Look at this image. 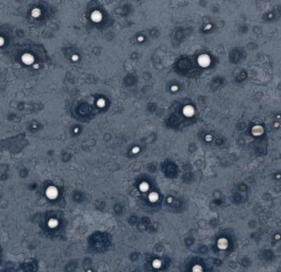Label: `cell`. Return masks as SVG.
<instances>
[{
  "instance_id": "obj_1",
  "label": "cell",
  "mask_w": 281,
  "mask_h": 272,
  "mask_svg": "<svg viewBox=\"0 0 281 272\" xmlns=\"http://www.w3.org/2000/svg\"><path fill=\"white\" fill-rule=\"evenodd\" d=\"M209 63H210V60L207 56H202L199 58V64H200L201 66H207Z\"/></svg>"
},
{
  "instance_id": "obj_2",
  "label": "cell",
  "mask_w": 281,
  "mask_h": 272,
  "mask_svg": "<svg viewBox=\"0 0 281 272\" xmlns=\"http://www.w3.org/2000/svg\"><path fill=\"white\" fill-rule=\"evenodd\" d=\"M184 114L187 115V116H191V115L194 114V108H191V106H187V108H184Z\"/></svg>"
},
{
  "instance_id": "obj_4",
  "label": "cell",
  "mask_w": 281,
  "mask_h": 272,
  "mask_svg": "<svg viewBox=\"0 0 281 272\" xmlns=\"http://www.w3.org/2000/svg\"><path fill=\"white\" fill-rule=\"evenodd\" d=\"M141 190H147V184H142L141 185Z\"/></svg>"
},
{
  "instance_id": "obj_6",
  "label": "cell",
  "mask_w": 281,
  "mask_h": 272,
  "mask_svg": "<svg viewBox=\"0 0 281 272\" xmlns=\"http://www.w3.org/2000/svg\"><path fill=\"white\" fill-rule=\"evenodd\" d=\"M99 104H100V105H103L104 103H103V101H102V100H100V101H98V105H99Z\"/></svg>"
},
{
  "instance_id": "obj_3",
  "label": "cell",
  "mask_w": 281,
  "mask_h": 272,
  "mask_svg": "<svg viewBox=\"0 0 281 272\" xmlns=\"http://www.w3.org/2000/svg\"><path fill=\"white\" fill-rule=\"evenodd\" d=\"M93 19L95 20V21H99V20L101 19V15L99 12H95L94 14H93Z\"/></svg>"
},
{
  "instance_id": "obj_5",
  "label": "cell",
  "mask_w": 281,
  "mask_h": 272,
  "mask_svg": "<svg viewBox=\"0 0 281 272\" xmlns=\"http://www.w3.org/2000/svg\"><path fill=\"white\" fill-rule=\"evenodd\" d=\"M157 198H158V197H157V194H152L150 196V200L154 201V200H157Z\"/></svg>"
}]
</instances>
